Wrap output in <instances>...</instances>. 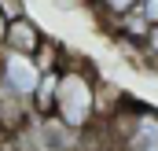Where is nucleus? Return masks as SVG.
Instances as JSON below:
<instances>
[{
  "instance_id": "nucleus-1",
  "label": "nucleus",
  "mask_w": 158,
  "mask_h": 151,
  "mask_svg": "<svg viewBox=\"0 0 158 151\" xmlns=\"http://www.w3.org/2000/svg\"><path fill=\"white\" fill-rule=\"evenodd\" d=\"M96 67L88 59H81L77 52L66 55L63 70H59V85H55V114L66 129L85 133L96 122Z\"/></svg>"
},
{
  "instance_id": "nucleus-2",
  "label": "nucleus",
  "mask_w": 158,
  "mask_h": 151,
  "mask_svg": "<svg viewBox=\"0 0 158 151\" xmlns=\"http://www.w3.org/2000/svg\"><path fill=\"white\" fill-rule=\"evenodd\" d=\"M44 30H40V22L33 15H22V19H15V22H7V33H4V48L0 52H11V55H22V59H33L37 55V48L44 44Z\"/></svg>"
},
{
  "instance_id": "nucleus-3",
  "label": "nucleus",
  "mask_w": 158,
  "mask_h": 151,
  "mask_svg": "<svg viewBox=\"0 0 158 151\" xmlns=\"http://www.w3.org/2000/svg\"><path fill=\"white\" fill-rule=\"evenodd\" d=\"M37 77H40V74L33 70V63H30V59L11 55V52H0V85H4L7 92H15V96L30 100V92H33Z\"/></svg>"
},
{
  "instance_id": "nucleus-4",
  "label": "nucleus",
  "mask_w": 158,
  "mask_h": 151,
  "mask_svg": "<svg viewBox=\"0 0 158 151\" xmlns=\"http://www.w3.org/2000/svg\"><path fill=\"white\" fill-rule=\"evenodd\" d=\"M66 55H70V44H63V41H55V37H44V44L37 48V55L30 63H33L37 74H59L63 63H66Z\"/></svg>"
},
{
  "instance_id": "nucleus-5",
  "label": "nucleus",
  "mask_w": 158,
  "mask_h": 151,
  "mask_svg": "<svg viewBox=\"0 0 158 151\" xmlns=\"http://www.w3.org/2000/svg\"><path fill=\"white\" fill-rule=\"evenodd\" d=\"M92 4H96L99 15H107V22H114V19L129 15V11L136 7V0H92Z\"/></svg>"
},
{
  "instance_id": "nucleus-6",
  "label": "nucleus",
  "mask_w": 158,
  "mask_h": 151,
  "mask_svg": "<svg viewBox=\"0 0 158 151\" xmlns=\"http://www.w3.org/2000/svg\"><path fill=\"white\" fill-rule=\"evenodd\" d=\"M22 15H30L26 0H0V19H4V22H15V19H22Z\"/></svg>"
},
{
  "instance_id": "nucleus-7",
  "label": "nucleus",
  "mask_w": 158,
  "mask_h": 151,
  "mask_svg": "<svg viewBox=\"0 0 158 151\" xmlns=\"http://www.w3.org/2000/svg\"><path fill=\"white\" fill-rule=\"evenodd\" d=\"M136 7H140V15H143L147 26H158V0H143V4H136Z\"/></svg>"
},
{
  "instance_id": "nucleus-8",
  "label": "nucleus",
  "mask_w": 158,
  "mask_h": 151,
  "mask_svg": "<svg viewBox=\"0 0 158 151\" xmlns=\"http://www.w3.org/2000/svg\"><path fill=\"white\" fill-rule=\"evenodd\" d=\"M4 33H7V22L0 19V48H4Z\"/></svg>"
},
{
  "instance_id": "nucleus-9",
  "label": "nucleus",
  "mask_w": 158,
  "mask_h": 151,
  "mask_svg": "<svg viewBox=\"0 0 158 151\" xmlns=\"http://www.w3.org/2000/svg\"><path fill=\"white\" fill-rule=\"evenodd\" d=\"M4 140H7V133H4V129H0V148H4Z\"/></svg>"
},
{
  "instance_id": "nucleus-10",
  "label": "nucleus",
  "mask_w": 158,
  "mask_h": 151,
  "mask_svg": "<svg viewBox=\"0 0 158 151\" xmlns=\"http://www.w3.org/2000/svg\"><path fill=\"white\" fill-rule=\"evenodd\" d=\"M136 4H143V0H136Z\"/></svg>"
}]
</instances>
